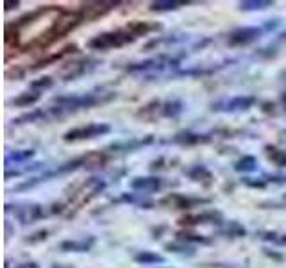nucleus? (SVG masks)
Listing matches in <instances>:
<instances>
[{"mask_svg":"<svg viewBox=\"0 0 286 268\" xmlns=\"http://www.w3.org/2000/svg\"><path fill=\"white\" fill-rule=\"evenodd\" d=\"M134 39H136V36L129 29H124V31L104 33L95 36L93 39L88 41V47L93 50H109V49H115V47H124L127 43H132Z\"/></svg>","mask_w":286,"mask_h":268,"instance_id":"f257e3e1","label":"nucleus"},{"mask_svg":"<svg viewBox=\"0 0 286 268\" xmlns=\"http://www.w3.org/2000/svg\"><path fill=\"white\" fill-rule=\"evenodd\" d=\"M111 131L107 124H89V125L72 129L65 134V142H79V140H91V138L102 136Z\"/></svg>","mask_w":286,"mask_h":268,"instance_id":"f03ea898","label":"nucleus"},{"mask_svg":"<svg viewBox=\"0 0 286 268\" xmlns=\"http://www.w3.org/2000/svg\"><path fill=\"white\" fill-rule=\"evenodd\" d=\"M261 36V29L258 27H243L236 29L229 34V45L231 47H243V45H249L256 41V39Z\"/></svg>","mask_w":286,"mask_h":268,"instance_id":"7ed1b4c3","label":"nucleus"},{"mask_svg":"<svg viewBox=\"0 0 286 268\" xmlns=\"http://www.w3.org/2000/svg\"><path fill=\"white\" fill-rule=\"evenodd\" d=\"M115 6H118V2H89V4H84L81 9H79V15L81 18H86V20H95L99 17H104L106 13L111 11Z\"/></svg>","mask_w":286,"mask_h":268,"instance_id":"20e7f679","label":"nucleus"},{"mask_svg":"<svg viewBox=\"0 0 286 268\" xmlns=\"http://www.w3.org/2000/svg\"><path fill=\"white\" fill-rule=\"evenodd\" d=\"M256 99L254 97H234L231 100H226V102H218V104H213L214 111H227V113H232V111H245L249 107H252Z\"/></svg>","mask_w":286,"mask_h":268,"instance_id":"39448f33","label":"nucleus"},{"mask_svg":"<svg viewBox=\"0 0 286 268\" xmlns=\"http://www.w3.org/2000/svg\"><path fill=\"white\" fill-rule=\"evenodd\" d=\"M89 63H95V61L83 59V61H75V63H70V65H68L65 70H63V77H65V81H72V79H75V77L83 75L84 71H88L89 68L93 66V65H89Z\"/></svg>","mask_w":286,"mask_h":268,"instance_id":"423d86ee","label":"nucleus"},{"mask_svg":"<svg viewBox=\"0 0 286 268\" xmlns=\"http://www.w3.org/2000/svg\"><path fill=\"white\" fill-rule=\"evenodd\" d=\"M131 188L136 192H156L161 188L160 177H138L131 182Z\"/></svg>","mask_w":286,"mask_h":268,"instance_id":"0eeeda50","label":"nucleus"},{"mask_svg":"<svg viewBox=\"0 0 286 268\" xmlns=\"http://www.w3.org/2000/svg\"><path fill=\"white\" fill-rule=\"evenodd\" d=\"M41 216H43V209H41V206H36V204L25 206V208L18 211V218L22 220L23 224H33V222L39 220Z\"/></svg>","mask_w":286,"mask_h":268,"instance_id":"6e6552de","label":"nucleus"},{"mask_svg":"<svg viewBox=\"0 0 286 268\" xmlns=\"http://www.w3.org/2000/svg\"><path fill=\"white\" fill-rule=\"evenodd\" d=\"M208 202V200H193V198H188V197H182V195H168L166 198L161 200V204H174V208L177 209H188L195 206V204H204Z\"/></svg>","mask_w":286,"mask_h":268,"instance_id":"1a4fd4ad","label":"nucleus"},{"mask_svg":"<svg viewBox=\"0 0 286 268\" xmlns=\"http://www.w3.org/2000/svg\"><path fill=\"white\" fill-rule=\"evenodd\" d=\"M93 238H89L88 241L83 240V241H63L61 243V250H65V252H88L91 247H93Z\"/></svg>","mask_w":286,"mask_h":268,"instance_id":"9d476101","label":"nucleus"},{"mask_svg":"<svg viewBox=\"0 0 286 268\" xmlns=\"http://www.w3.org/2000/svg\"><path fill=\"white\" fill-rule=\"evenodd\" d=\"M39 97H41V91H38V89H33L31 88V91H25V93H22L18 99L13 100V104L17 106H31L34 104V102H38Z\"/></svg>","mask_w":286,"mask_h":268,"instance_id":"9b49d317","label":"nucleus"},{"mask_svg":"<svg viewBox=\"0 0 286 268\" xmlns=\"http://www.w3.org/2000/svg\"><path fill=\"white\" fill-rule=\"evenodd\" d=\"M200 142H208V138H202L200 134H192V132H181L174 138V143H181V145H195Z\"/></svg>","mask_w":286,"mask_h":268,"instance_id":"f8f14e48","label":"nucleus"},{"mask_svg":"<svg viewBox=\"0 0 286 268\" xmlns=\"http://www.w3.org/2000/svg\"><path fill=\"white\" fill-rule=\"evenodd\" d=\"M127 29L138 38V36H142V34H149L150 31H154V29H160V25H150V23H145V22H132L127 25Z\"/></svg>","mask_w":286,"mask_h":268,"instance_id":"ddd939ff","label":"nucleus"},{"mask_svg":"<svg viewBox=\"0 0 286 268\" xmlns=\"http://www.w3.org/2000/svg\"><path fill=\"white\" fill-rule=\"evenodd\" d=\"M134 259H136L138 263H142V265H150V263H165V257L160 256V254H154V252H149V250L136 254Z\"/></svg>","mask_w":286,"mask_h":268,"instance_id":"4468645a","label":"nucleus"},{"mask_svg":"<svg viewBox=\"0 0 286 268\" xmlns=\"http://www.w3.org/2000/svg\"><path fill=\"white\" fill-rule=\"evenodd\" d=\"M267 156L277 166H286V150H281V148L275 147H267Z\"/></svg>","mask_w":286,"mask_h":268,"instance_id":"2eb2a0df","label":"nucleus"},{"mask_svg":"<svg viewBox=\"0 0 286 268\" xmlns=\"http://www.w3.org/2000/svg\"><path fill=\"white\" fill-rule=\"evenodd\" d=\"M190 177H192L193 181H204V179H211V174H209V170H206L204 166H200V164H197V166H193V168H190L186 172Z\"/></svg>","mask_w":286,"mask_h":268,"instance_id":"dca6fc26","label":"nucleus"},{"mask_svg":"<svg viewBox=\"0 0 286 268\" xmlns=\"http://www.w3.org/2000/svg\"><path fill=\"white\" fill-rule=\"evenodd\" d=\"M181 6H186V2H170V0H160V2H154L152 4V9L154 11H168V9H177Z\"/></svg>","mask_w":286,"mask_h":268,"instance_id":"f3484780","label":"nucleus"},{"mask_svg":"<svg viewBox=\"0 0 286 268\" xmlns=\"http://www.w3.org/2000/svg\"><path fill=\"white\" fill-rule=\"evenodd\" d=\"M234 168L238 170V172H252V170H256V159L252 158V156H245L243 159H240L236 163V166Z\"/></svg>","mask_w":286,"mask_h":268,"instance_id":"a211bd4d","label":"nucleus"},{"mask_svg":"<svg viewBox=\"0 0 286 268\" xmlns=\"http://www.w3.org/2000/svg\"><path fill=\"white\" fill-rule=\"evenodd\" d=\"M181 111H182V104L181 102H177V100H174V102H166L165 104L163 115L165 116H176V115H179Z\"/></svg>","mask_w":286,"mask_h":268,"instance_id":"6ab92c4d","label":"nucleus"},{"mask_svg":"<svg viewBox=\"0 0 286 268\" xmlns=\"http://www.w3.org/2000/svg\"><path fill=\"white\" fill-rule=\"evenodd\" d=\"M50 86H52V79H50V77H43V79L34 81L33 84H31L33 89H38V91H41V93H43V89H47V88H50Z\"/></svg>","mask_w":286,"mask_h":268,"instance_id":"aec40b11","label":"nucleus"},{"mask_svg":"<svg viewBox=\"0 0 286 268\" xmlns=\"http://www.w3.org/2000/svg\"><path fill=\"white\" fill-rule=\"evenodd\" d=\"M240 6L242 9H265L272 6V2H242Z\"/></svg>","mask_w":286,"mask_h":268,"instance_id":"412c9836","label":"nucleus"},{"mask_svg":"<svg viewBox=\"0 0 286 268\" xmlns=\"http://www.w3.org/2000/svg\"><path fill=\"white\" fill-rule=\"evenodd\" d=\"M33 150H23V152H17V154H9L6 158L7 163H11V159H15V161H23V159H27L33 156Z\"/></svg>","mask_w":286,"mask_h":268,"instance_id":"4be33fe9","label":"nucleus"},{"mask_svg":"<svg viewBox=\"0 0 286 268\" xmlns=\"http://www.w3.org/2000/svg\"><path fill=\"white\" fill-rule=\"evenodd\" d=\"M263 238H267V240H272L274 243H281V245H286V236H283V234H274V232H265Z\"/></svg>","mask_w":286,"mask_h":268,"instance_id":"5701e85b","label":"nucleus"},{"mask_svg":"<svg viewBox=\"0 0 286 268\" xmlns=\"http://www.w3.org/2000/svg\"><path fill=\"white\" fill-rule=\"evenodd\" d=\"M181 236V240H188V241H200V243H206V238L202 236H197V234H179Z\"/></svg>","mask_w":286,"mask_h":268,"instance_id":"b1692460","label":"nucleus"},{"mask_svg":"<svg viewBox=\"0 0 286 268\" xmlns=\"http://www.w3.org/2000/svg\"><path fill=\"white\" fill-rule=\"evenodd\" d=\"M17 268H39V267L36 265V263L31 261V263H22V265H18Z\"/></svg>","mask_w":286,"mask_h":268,"instance_id":"393cba45","label":"nucleus"},{"mask_svg":"<svg viewBox=\"0 0 286 268\" xmlns=\"http://www.w3.org/2000/svg\"><path fill=\"white\" fill-rule=\"evenodd\" d=\"M52 268H61V265H57V267H52Z\"/></svg>","mask_w":286,"mask_h":268,"instance_id":"a878e982","label":"nucleus"}]
</instances>
